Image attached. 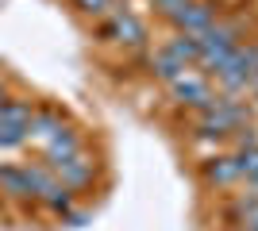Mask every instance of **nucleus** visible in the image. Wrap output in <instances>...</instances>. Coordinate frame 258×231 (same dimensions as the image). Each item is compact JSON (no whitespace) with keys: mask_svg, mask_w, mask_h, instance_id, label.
Wrapping results in <instances>:
<instances>
[{"mask_svg":"<svg viewBox=\"0 0 258 231\" xmlns=\"http://www.w3.org/2000/svg\"><path fill=\"white\" fill-rule=\"evenodd\" d=\"M197 39H201V62L216 73V69L227 62V54L243 43V23H239V20H227V23L216 20L212 27H208V31H201Z\"/></svg>","mask_w":258,"mask_h":231,"instance_id":"1","label":"nucleus"},{"mask_svg":"<svg viewBox=\"0 0 258 231\" xmlns=\"http://www.w3.org/2000/svg\"><path fill=\"white\" fill-rule=\"evenodd\" d=\"M243 120H247V108L243 104H235L231 97H216L212 100V108L201 112V120H197V131L201 135H231L243 127Z\"/></svg>","mask_w":258,"mask_h":231,"instance_id":"2","label":"nucleus"},{"mask_svg":"<svg viewBox=\"0 0 258 231\" xmlns=\"http://www.w3.org/2000/svg\"><path fill=\"white\" fill-rule=\"evenodd\" d=\"M216 12L220 8H216L212 0H185L181 8H173L166 20H170L181 35H201V31H208L216 23Z\"/></svg>","mask_w":258,"mask_h":231,"instance_id":"3","label":"nucleus"},{"mask_svg":"<svg viewBox=\"0 0 258 231\" xmlns=\"http://www.w3.org/2000/svg\"><path fill=\"white\" fill-rule=\"evenodd\" d=\"M100 35L112 39V43H123V46H143L147 43V23H143L139 16H131L127 8H116L100 23Z\"/></svg>","mask_w":258,"mask_h":231,"instance_id":"4","label":"nucleus"},{"mask_svg":"<svg viewBox=\"0 0 258 231\" xmlns=\"http://www.w3.org/2000/svg\"><path fill=\"white\" fill-rule=\"evenodd\" d=\"M50 170H54V177H58L62 185H70L74 193L89 189V185H93V177H97V162H93L85 150L74 154V158H66V162H58V166H50Z\"/></svg>","mask_w":258,"mask_h":231,"instance_id":"5","label":"nucleus"},{"mask_svg":"<svg viewBox=\"0 0 258 231\" xmlns=\"http://www.w3.org/2000/svg\"><path fill=\"white\" fill-rule=\"evenodd\" d=\"M85 150V143H81V135L74 131V127H58V131L50 135L43 143V158H46V166H58V162H66V158H74V154H81Z\"/></svg>","mask_w":258,"mask_h":231,"instance_id":"6","label":"nucleus"},{"mask_svg":"<svg viewBox=\"0 0 258 231\" xmlns=\"http://www.w3.org/2000/svg\"><path fill=\"white\" fill-rule=\"evenodd\" d=\"M0 193H4L8 200H35L31 166H12V162H4V166H0Z\"/></svg>","mask_w":258,"mask_h":231,"instance_id":"7","label":"nucleus"},{"mask_svg":"<svg viewBox=\"0 0 258 231\" xmlns=\"http://www.w3.org/2000/svg\"><path fill=\"white\" fill-rule=\"evenodd\" d=\"M170 89H173V97L181 100V104H189V108H212V89H208V81H201V77H189V73H181V77H173L170 81Z\"/></svg>","mask_w":258,"mask_h":231,"instance_id":"8","label":"nucleus"},{"mask_svg":"<svg viewBox=\"0 0 258 231\" xmlns=\"http://www.w3.org/2000/svg\"><path fill=\"white\" fill-rule=\"evenodd\" d=\"M205 181L212 189H231L235 181H243V174H239V162H235V154H220V158H208L205 162Z\"/></svg>","mask_w":258,"mask_h":231,"instance_id":"9","label":"nucleus"},{"mask_svg":"<svg viewBox=\"0 0 258 231\" xmlns=\"http://www.w3.org/2000/svg\"><path fill=\"white\" fill-rule=\"evenodd\" d=\"M74 200H77V193H74L70 185H62L58 177H54V181L43 189V193H39V204H43L50 216H66V212L74 208Z\"/></svg>","mask_w":258,"mask_h":231,"instance_id":"10","label":"nucleus"},{"mask_svg":"<svg viewBox=\"0 0 258 231\" xmlns=\"http://www.w3.org/2000/svg\"><path fill=\"white\" fill-rule=\"evenodd\" d=\"M58 127H62V112H54V108H35L31 123H27V143H46Z\"/></svg>","mask_w":258,"mask_h":231,"instance_id":"11","label":"nucleus"},{"mask_svg":"<svg viewBox=\"0 0 258 231\" xmlns=\"http://www.w3.org/2000/svg\"><path fill=\"white\" fill-rule=\"evenodd\" d=\"M166 50H170L177 62H185V66H189V62H201V39H197V35H177V39L166 43Z\"/></svg>","mask_w":258,"mask_h":231,"instance_id":"12","label":"nucleus"},{"mask_svg":"<svg viewBox=\"0 0 258 231\" xmlns=\"http://www.w3.org/2000/svg\"><path fill=\"white\" fill-rule=\"evenodd\" d=\"M151 69H154V77H162V81H173V77H181L189 66H185V62H177V58L162 46L158 54H151Z\"/></svg>","mask_w":258,"mask_h":231,"instance_id":"13","label":"nucleus"},{"mask_svg":"<svg viewBox=\"0 0 258 231\" xmlns=\"http://www.w3.org/2000/svg\"><path fill=\"white\" fill-rule=\"evenodd\" d=\"M35 116V104L31 100H8L4 112H0V123H12V127H27Z\"/></svg>","mask_w":258,"mask_h":231,"instance_id":"14","label":"nucleus"},{"mask_svg":"<svg viewBox=\"0 0 258 231\" xmlns=\"http://www.w3.org/2000/svg\"><path fill=\"white\" fill-rule=\"evenodd\" d=\"M27 143V127H12V123H0V150H12V146Z\"/></svg>","mask_w":258,"mask_h":231,"instance_id":"15","label":"nucleus"},{"mask_svg":"<svg viewBox=\"0 0 258 231\" xmlns=\"http://www.w3.org/2000/svg\"><path fill=\"white\" fill-rule=\"evenodd\" d=\"M74 4L85 12V16H104V12L112 8V0H74Z\"/></svg>","mask_w":258,"mask_h":231,"instance_id":"16","label":"nucleus"},{"mask_svg":"<svg viewBox=\"0 0 258 231\" xmlns=\"http://www.w3.org/2000/svg\"><path fill=\"white\" fill-rule=\"evenodd\" d=\"M181 4H185V0H154V8H158L162 16H170V12H173V8H181Z\"/></svg>","mask_w":258,"mask_h":231,"instance_id":"17","label":"nucleus"},{"mask_svg":"<svg viewBox=\"0 0 258 231\" xmlns=\"http://www.w3.org/2000/svg\"><path fill=\"white\" fill-rule=\"evenodd\" d=\"M8 100H12V97H8V89L0 85V112H4V104H8Z\"/></svg>","mask_w":258,"mask_h":231,"instance_id":"18","label":"nucleus"},{"mask_svg":"<svg viewBox=\"0 0 258 231\" xmlns=\"http://www.w3.org/2000/svg\"><path fill=\"white\" fill-rule=\"evenodd\" d=\"M231 231H258L254 223H239V227H231Z\"/></svg>","mask_w":258,"mask_h":231,"instance_id":"19","label":"nucleus"},{"mask_svg":"<svg viewBox=\"0 0 258 231\" xmlns=\"http://www.w3.org/2000/svg\"><path fill=\"white\" fill-rule=\"evenodd\" d=\"M250 89H254V93H258V73H254V77H250Z\"/></svg>","mask_w":258,"mask_h":231,"instance_id":"20","label":"nucleus"},{"mask_svg":"<svg viewBox=\"0 0 258 231\" xmlns=\"http://www.w3.org/2000/svg\"><path fill=\"white\" fill-rule=\"evenodd\" d=\"M250 185H254V193H258V174H254V177H250Z\"/></svg>","mask_w":258,"mask_h":231,"instance_id":"21","label":"nucleus"}]
</instances>
